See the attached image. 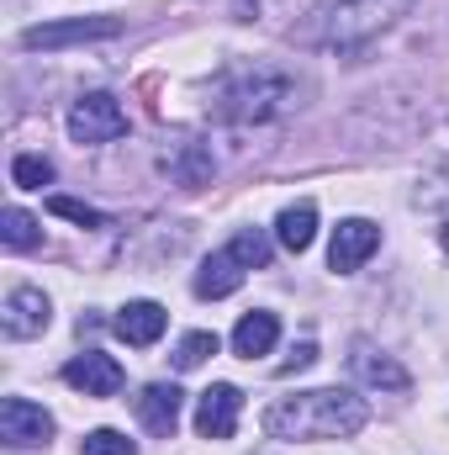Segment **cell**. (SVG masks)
Returning a JSON list of instances; mask_svg holds the SVG:
<instances>
[{
	"label": "cell",
	"instance_id": "6da1fadb",
	"mask_svg": "<svg viewBox=\"0 0 449 455\" xmlns=\"http://www.w3.org/2000/svg\"><path fill=\"white\" fill-rule=\"evenodd\" d=\"M370 424L365 397L318 387V392H296L264 408V435L270 440H349Z\"/></svg>",
	"mask_w": 449,
	"mask_h": 455
},
{
	"label": "cell",
	"instance_id": "7a4b0ae2",
	"mask_svg": "<svg viewBox=\"0 0 449 455\" xmlns=\"http://www.w3.org/2000/svg\"><path fill=\"white\" fill-rule=\"evenodd\" d=\"M407 11H413V0H318L291 27V43L296 48H359V43L381 37Z\"/></svg>",
	"mask_w": 449,
	"mask_h": 455
},
{
	"label": "cell",
	"instance_id": "3957f363",
	"mask_svg": "<svg viewBox=\"0 0 449 455\" xmlns=\"http://www.w3.org/2000/svg\"><path fill=\"white\" fill-rule=\"evenodd\" d=\"M296 107V85L275 69H254V75H238L223 91L217 112L232 116V122H270V116L291 112Z\"/></svg>",
	"mask_w": 449,
	"mask_h": 455
},
{
	"label": "cell",
	"instance_id": "277c9868",
	"mask_svg": "<svg viewBox=\"0 0 449 455\" xmlns=\"http://www.w3.org/2000/svg\"><path fill=\"white\" fill-rule=\"evenodd\" d=\"M69 132H75V143H112V138L127 132V112L116 107V96L91 91V96L75 101V112H69Z\"/></svg>",
	"mask_w": 449,
	"mask_h": 455
},
{
	"label": "cell",
	"instance_id": "5b68a950",
	"mask_svg": "<svg viewBox=\"0 0 449 455\" xmlns=\"http://www.w3.org/2000/svg\"><path fill=\"white\" fill-rule=\"evenodd\" d=\"M122 16H75V21H43L21 32V48H69V43H96V37H116Z\"/></svg>",
	"mask_w": 449,
	"mask_h": 455
},
{
	"label": "cell",
	"instance_id": "8992f818",
	"mask_svg": "<svg viewBox=\"0 0 449 455\" xmlns=\"http://www.w3.org/2000/svg\"><path fill=\"white\" fill-rule=\"evenodd\" d=\"M48 435H53V413H48V408H37V403H27V397H5V403H0V440H5L11 451L48 445Z\"/></svg>",
	"mask_w": 449,
	"mask_h": 455
},
{
	"label": "cell",
	"instance_id": "52a82bcc",
	"mask_svg": "<svg viewBox=\"0 0 449 455\" xmlns=\"http://www.w3.org/2000/svg\"><path fill=\"white\" fill-rule=\"evenodd\" d=\"M238 413H243V392L238 387H207L201 392V403H196V435L201 440H232L238 435Z\"/></svg>",
	"mask_w": 449,
	"mask_h": 455
},
{
	"label": "cell",
	"instance_id": "ba28073f",
	"mask_svg": "<svg viewBox=\"0 0 449 455\" xmlns=\"http://www.w3.org/2000/svg\"><path fill=\"white\" fill-rule=\"evenodd\" d=\"M375 249H381V228L365 223V218H343L334 228V243H328V265H334L338 275H354Z\"/></svg>",
	"mask_w": 449,
	"mask_h": 455
},
{
	"label": "cell",
	"instance_id": "9c48e42d",
	"mask_svg": "<svg viewBox=\"0 0 449 455\" xmlns=\"http://www.w3.org/2000/svg\"><path fill=\"white\" fill-rule=\"evenodd\" d=\"M64 381H69L75 392H85V397H116L127 376H122V365H116L112 355L85 349V355H75V360L64 365Z\"/></svg>",
	"mask_w": 449,
	"mask_h": 455
},
{
	"label": "cell",
	"instance_id": "30bf717a",
	"mask_svg": "<svg viewBox=\"0 0 449 455\" xmlns=\"http://www.w3.org/2000/svg\"><path fill=\"white\" fill-rule=\"evenodd\" d=\"M0 329H5V339H37L48 329V297L37 286H16L0 307Z\"/></svg>",
	"mask_w": 449,
	"mask_h": 455
},
{
	"label": "cell",
	"instance_id": "8fae6325",
	"mask_svg": "<svg viewBox=\"0 0 449 455\" xmlns=\"http://www.w3.org/2000/svg\"><path fill=\"white\" fill-rule=\"evenodd\" d=\"M349 371L365 381V387H381V392H407L413 387V376L386 355V349H375L370 339H354V355H349Z\"/></svg>",
	"mask_w": 449,
	"mask_h": 455
},
{
	"label": "cell",
	"instance_id": "7c38bea8",
	"mask_svg": "<svg viewBox=\"0 0 449 455\" xmlns=\"http://www.w3.org/2000/svg\"><path fill=\"white\" fill-rule=\"evenodd\" d=\"M180 387L175 381H154V387H143V397H138V419H143V429L148 435H159V440H169L175 435V424H180Z\"/></svg>",
	"mask_w": 449,
	"mask_h": 455
},
{
	"label": "cell",
	"instance_id": "4fadbf2b",
	"mask_svg": "<svg viewBox=\"0 0 449 455\" xmlns=\"http://www.w3.org/2000/svg\"><path fill=\"white\" fill-rule=\"evenodd\" d=\"M280 339V318L275 313H243L238 318V329H232V355H243V360H259V355H270Z\"/></svg>",
	"mask_w": 449,
	"mask_h": 455
},
{
	"label": "cell",
	"instance_id": "5bb4252c",
	"mask_svg": "<svg viewBox=\"0 0 449 455\" xmlns=\"http://www.w3.org/2000/svg\"><path fill=\"white\" fill-rule=\"evenodd\" d=\"M164 323H169V313H164L159 302H127V307L116 313V334L127 344H138V349H148V344L159 339Z\"/></svg>",
	"mask_w": 449,
	"mask_h": 455
},
{
	"label": "cell",
	"instance_id": "9a60e30c",
	"mask_svg": "<svg viewBox=\"0 0 449 455\" xmlns=\"http://www.w3.org/2000/svg\"><path fill=\"white\" fill-rule=\"evenodd\" d=\"M238 286H243V265H238V259H232L227 249H217V254H212V259H207V265L196 270V297H201V302L232 297Z\"/></svg>",
	"mask_w": 449,
	"mask_h": 455
},
{
	"label": "cell",
	"instance_id": "2e32d148",
	"mask_svg": "<svg viewBox=\"0 0 449 455\" xmlns=\"http://www.w3.org/2000/svg\"><path fill=\"white\" fill-rule=\"evenodd\" d=\"M275 238H280L291 254L312 249V238H318V207H312V202H296V207H286V212L275 218Z\"/></svg>",
	"mask_w": 449,
	"mask_h": 455
},
{
	"label": "cell",
	"instance_id": "e0dca14e",
	"mask_svg": "<svg viewBox=\"0 0 449 455\" xmlns=\"http://www.w3.org/2000/svg\"><path fill=\"white\" fill-rule=\"evenodd\" d=\"M0 243H5V249H37V243H43V228H37L32 212L5 207V212H0Z\"/></svg>",
	"mask_w": 449,
	"mask_h": 455
},
{
	"label": "cell",
	"instance_id": "ac0fdd59",
	"mask_svg": "<svg viewBox=\"0 0 449 455\" xmlns=\"http://www.w3.org/2000/svg\"><path fill=\"white\" fill-rule=\"evenodd\" d=\"M227 254H232L243 270H264V265H270V238H264L259 228H238L232 243H227Z\"/></svg>",
	"mask_w": 449,
	"mask_h": 455
},
{
	"label": "cell",
	"instance_id": "d6986e66",
	"mask_svg": "<svg viewBox=\"0 0 449 455\" xmlns=\"http://www.w3.org/2000/svg\"><path fill=\"white\" fill-rule=\"evenodd\" d=\"M175 175H180V186H207L212 180V154L201 143H185L180 159H175Z\"/></svg>",
	"mask_w": 449,
	"mask_h": 455
},
{
	"label": "cell",
	"instance_id": "ffe728a7",
	"mask_svg": "<svg viewBox=\"0 0 449 455\" xmlns=\"http://www.w3.org/2000/svg\"><path fill=\"white\" fill-rule=\"evenodd\" d=\"M207 355H217V334L196 329V334H185L175 344V371H196V365H207Z\"/></svg>",
	"mask_w": 449,
	"mask_h": 455
},
{
	"label": "cell",
	"instance_id": "44dd1931",
	"mask_svg": "<svg viewBox=\"0 0 449 455\" xmlns=\"http://www.w3.org/2000/svg\"><path fill=\"white\" fill-rule=\"evenodd\" d=\"M11 180L27 186V191H43V186H53V159H43V154H21V159L11 164Z\"/></svg>",
	"mask_w": 449,
	"mask_h": 455
},
{
	"label": "cell",
	"instance_id": "7402d4cb",
	"mask_svg": "<svg viewBox=\"0 0 449 455\" xmlns=\"http://www.w3.org/2000/svg\"><path fill=\"white\" fill-rule=\"evenodd\" d=\"M48 212H53V218H69V223H80V228H106V218H101L96 207H85V202H75V196H48Z\"/></svg>",
	"mask_w": 449,
	"mask_h": 455
},
{
	"label": "cell",
	"instance_id": "603a6c76",
	"mask_svg": "<svg viewBox=\"0 0 449 455\" xmlns=\"http://www.w3.org/2000/svg\"><path fill=\"white\" fill-rule=\"evenodd\" d=\"M85 455H138V445L127 440V435H116V429H96V435H85Z\"/></svg>",
	"mask_w": 449,
	"mask_h": 455
},
{
	"label": "cell",
	"instance_id": "cb8c5ba5",
	"mask_svg": "<svg viewBox=\"0 0 449 455\" xmlns=\"http://www.w3.org/2000/svg\"><path fill=\"white\" fill-rule=\"evenodd\" d=\"M312 360H318V344H312V339H302L296 349H291V360L280 365V376H296V371H307Z\"/></svg>",
	"mask_w": 449,
	"mask_h": 455
},
{
	"label": "cell",
	"instance_id": "d4e9b609",
	"mask_svg": "<svg viewBox=\"0 0 449 455\" xmlns=\"http://www.w3.org/2000/svg\"><path fill=\"white\" fill-rule=\"evenodd\" d=\"M439 238H445V249H449V218H445V228H439Z\"/></svg>",
	"mask_w": 449,
	"mask_h": 455
}]
</instances>
